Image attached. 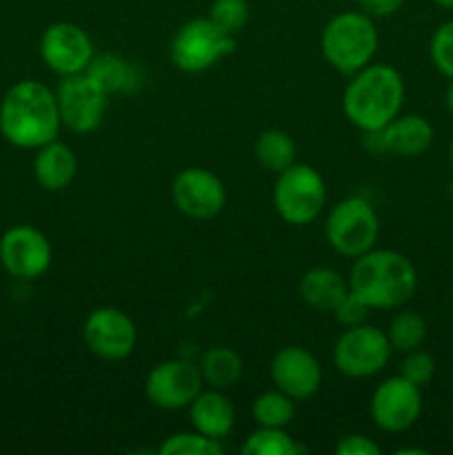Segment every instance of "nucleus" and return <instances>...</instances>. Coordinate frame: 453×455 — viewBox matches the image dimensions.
Here are the masks:
<instances>
[{
	"label": "nucleus",
	"mask_w": 453,
	"mask_h": 455,
	"mask_svg": "<svg viewBox=\"0 0 453 455\" xmlns=\"http://www.w3.org/2000/svg\"><path fill=\"white\" fill-rule=\"evenodd\" d=\"M338 455H380V447L373 443L371 438L362 434L345 435L340 443L336 444Z\"/></svg>",
	"instance_id": "32"
},
{
	"label": "nucleus",
	"mask_w": 453,
	"mask_h": 455,
	"mask_svg": "<svg viewBox=\"0 0 453 455\" xmlns=\"http://www.w3.org/2000/svg\"><path fill=\"white\" fill-rule=\"evenodd\" d=\"M305 449L287 431L274 427H258L242 444V453L247 455H296Z\"/></svg>",
	"instance_id": "26"
},
{
	"label": "nucleus",
	"mask_w": 453,
	"mask_h": 455,
	"mask_svg": "<svg viewBox=\"0 0 453 455\" xmlns=\"http://www.w3.org/2000/svg\"><path fill=\"white\" fill-rule=\"evenodd\" d=\"M398 455H409V453H413V455H426L429 451H426V449H416V447H404V449H398V451H395Z\"/></svg>",
	"instance_id": "34"
},
{
	"label": "nucleus",
	"mask_w": 453,
	"mask_h": 455,
	"mask_svg": "<svg viewBox=\"0 0 453 455\" xmlns=\"http://www.w3.org/2000/svg\"><path fill=\"white\" fill-rule=\"evenodd\" d=\"M404 4V0H358L360 12L371 18H389Z\"/></svg>",
	"instance_id": "33"
},
{
	"label": "nucleus",
	"mask_w": 453,
	"mask_h": 455,
	"mask_svg": "<svg viewBox=\"0 0 453 455\" xmlns=\"http://www.w3.org/2000/svg\"><path fill=\"white\" fill-rule=\"evenodd\" d=\"M300 298L318 314H333L342 298L349 293V280L329 267H314L300 280Z\"/></svg>",
	"instance_id": "20"
},
{
	"label": "nucleus",
	"mask_w": 453,
	"mask_h": 455,
	"mask_svg": "<svg viewBox=\"0 0 453 455\" xmlns=\"http://www.w3.org/2000/svg\"><path fill=\"white\" fill-rule=\"evenodd\" d=\"M447 107H449V111L453 114V80H451V84H449V89H447Z\"/></svg>",
	"instance_id": "35"
},
{
	"label": "nucleus",
	"mask_w": 453,
	"mask_h": 455,
	"mask_svg": "<svg viewBox=\"0 0 453 455\" xmlns=\"http://www.w3.org/2000/svg\"><path fill=\"white\" fill-rule=\"evenodd\" d=\"M422 413V387L407 378H386L371 395V418L378 429L386 434H404L417 422Z\"/></svg>",
	"instance_id": "12"
},
{
	"label": "nucleus",
	"mask_w": 453,
	"mask_h": 455,
	"mask_svg": "<svg viewBox=\"0 0 453 455\" xmlns=\"http://www.w3.org/2000/svg\"><path fill=\"white\" fill-rule=\"evenodd\" d=\"M404 93V78L395 67L369 62L349 76V84L342 93V111L362 133L378 132L400 116Z\"/></svg>",
	"instance_id": "3"
},
{
	"label": "nucleus",
	"mask_w": 453,
	"mask_h": 455,
	"mask_svg": "<svg viewBox=\"0 0 453 455\" xmlns=\"http://www.w3.org/2000/svg\"><path fill=\"white\" fill-rule=\"evenodd\" d=\"M235 38L207 18H194L176 31L169 47L171 62L185 74H203L234 53Z\"/></svg>",
	"instance_id": "7"
},
{
	"label": "nucleus",
	"mask_w": 453,
	"mask_h": 455,
	"mask_svg": "<svg viewBox=\"0 0 453 455\" xmlns=\"http://www.w3.org/2000/svg\"><path fill=\"white\" fill-rule=\"evenodd\" d=\"M400 376L407 378L409 382L417 387H425L433 380L435 376V360L433 355L422 349H413L404 354L402 364H400Z\"/></svg>",
	"instance_id": "30"
},
{
	"label": "nucleus",
	"mask_w": 453,
	"mask_h": 455,
	"mask_svg": "<svg viewBox=\"0 0 453 455\" xmlns=\"http://www.w3.org/2000/svg\"><path fill=\"white\" fill-rule=\"evenodd\" d=\"M222 451V440H213L195 429L169 435L160 447L163 455H220Z\"/></svg>",
	"instance_id": "27"
},
{
	"label": "nucleus",
	"mask_w": 453,
	"mask_h": 455,
	"mask_svg": "<svg viewBox=\"0 0 453 455\" xmlns=\"http://www.w3.org/2000/svg\"><path fill=\"white\" fill-rule=\"evenodd\" d=\"M78 172V160L69 145L56 140L36 149L34 176L43 189L62 191L71 185Z\"/></svg>",
	"instance_id": "19"
},
{
	"label": "nucleus",
	"mask_w": 453,
	"mask_h": 455,
	"mask_svg": "<svg viewBox=\"0 0 453 455\" xmlns=\"http://www.w3.org/2000/svg\"><path fill=\"white\" fill-rule=\"evenodd\" d=\"M391 347L386 331L373 324H358L345 329L333 347V363L346 378H371L380 373L391 360Z\"/></svg>",
	"instance_id": "8"
},
{
	"label": "nucleus",
	"mask_w": 453,
	"mask_h": 455,
	"mask_svg": "<svg viewBox=\"0 0 453 455\" xmlns=\"http://www.w3.org/2000/svg\"><path fill=\"white\" fill-rule=\"evenodd\" d=\"M426 320L416 311H400L393 315L389 329H386V338H389L393 351L407 354V351L420 349L422 342L426 340Z\"/></svg>",
	"instance_id": "25"
},
{
	"label": "nucleus",
	"mask_w": 453,
	"mask_h": 455,
	"mask_svg": "<svg viewBox=\"0 0 453 455\" xmlns=\"http://www.w3.org/2000/svg\"><path fill=\"white\" fill-rule=\"evenodd\" d=\"M52 243L31 225H16L0 238V265L12 278L36 280L52 267Z\"/></svg>",
	"instance_id": "10"
},
{
	"label": "nucleus",
	"mask_w": 453,
	"mask_h": 455,
	"mask_svg": "<svg viewBox=\"0 0 453 455\" xmlns=\"http://www.w3.org/2000/svg\"><path fill=\"white\" fill-rule=\"evenodd\" d=\"M324 235L333 251L345 258H358L371 251L380 235V220L364 196L340 200L324 222Z\"/></svg>",
	"instance_id": "5"
},
{
	"label": "nucleus",
	"mask_w": 453,
	"mask_h": 455,
	"mask_svg": "<svg viewBox=\"0 0 453 455\" xmlns=\"http://www.w3.org/2000/svg\"><path fill=\"white\" fill-rule=\"evenodd\" d=\"M322 56L340 74L351 76L373 62L378 52V29L364 12H342L324 25Z\"/></svg>",
	"instance_id": "4"
},
{
	"label": "nucleus",
	"mask_w": 453,
	"mask_h": 455,
	"mask_svg": "<svg viewBox=\"0 0 453 455\" xmlns=\"http://www.w3.org/2000/svg\"><path fill=\"white\" fill-rule=\"evenodd\" d=\"M251 416L258 427H274L287 429L296 418V400L289 398L280 389L265 391L251 404Z\"/></svg>",
	"instance_id": "24"
},
{
	"label": "nucleus",
	"mask_w": 453,
	"mask_h": 455,
	"mask_svg": "<svg viewBox=\"0 0 453 455\" xmlns=\"http://www.w3.org/2000/svg\"><path fill=\"white\" fill-rule=\"evenodd\" d=\"M209 20L220 27L225 34L235 36L249 20V3L247 0H213Z\"/></svg>",
	"instance_id": "28"
},
{
	"label": "nucleus",
	"mask_w": 453,
	"mask_h": 455,
	"mask_svg": "<svg viewBox=\"0 0 453 455\" xmlns=\"http://www.w3.org/2000/svg\"><path fill=\"white\" fill-rule=\"evenodd\" d=\"M178 212L194 220H209L225 209L226 189L220 178L204 167L182 169L171 185Z\"/></svg>",
	"instance_id": "15"
},
{
	"label": "nucleus",
	"mask_w": 453,
	"mask_h": 455,
	"mask_svg": "<svg viewBox=\"0 0 453 455\" xmlns=\"http://www.w3.org/2000/svg\"><path fill=\"white\" fill-rule=\"evenodd\" d=\"M198 369L204 385H209L211 389L226 391L240 382L244 373V363L238 351L229 349V347H211L203 354Z\"/></svg>",
	"instance_id": "22"
},
{
	"label": "nucleus",
	"mask_w": 453,
	"mask_h": 455,
	"mask_svg": "<svg viewBox=\"0 0 453 455\" xmlns=\"http://www.w3.org/2000/svg\"><path fill=\"white\" fill-rule=\"evenodd\" d=\"M449 164H451V169H453V140H451V145H449Z\"/></svg>",
	"instance_id": "37"
},
{
	"label": "nucleus",
	"mask_w": 453,
	"mask_h": 455,
	"mask_svg": "<svg viewBox=\"0 0 453 455\" xmlns=\"http://www.w3.org/2000/svg\"><path fill=\"white\" fill-rule=\"evenodd\" d=\"M189 420L195 431L213 440H225L235 427V409L225 391L211 389L200 391L189 404Z\"/></svg>",
	"instance_id": "18"
},
{
	"label": "nucleus",
	"mask_w": 453,
	"mask_h": 455,
	"mask_svg": "<svg viewBox=\"0 0 453 455\" xmlns=\"http://www.w3.org/2000/svg\"><path fill=\"white\" fill-rule=\"evenodd\" d=\"M369 311L371 309H369V307L364 305V302L349 289V293L342 298V302L336 307L333 315H336V320L342 324V327L349 329V327H358V324L367 323Z\"/></svg>",
	"instance_id": "31"
},
{
	"label": "nucleus",
	"mask_w": 453,
	"mask_h": 455,
	"mask_svg": "<svg viewBox=\"0 0 453 455\" xmlns=\"http://www.w3.org/2000/svg\"><path fill=\"white\" fill-rule=\"evenodd\" d=\"M56 92L38 80H20L0 102V133L20 149H38L60 132Z\"/></svg>",
	"instance_id": "1"
},
{
	"label": "nucleus",
	"mask_w": 453,
	"mask_h": 455,
	"mask_svg": "<svg viewBox=\"0 0 453 455\" xmlns=\"http://www.w3.org/2000/svg\"><path fill=\"white\" fill-rule=\"evenodd\" d=\"M203 385L198 364L173 358L151 369L145 380V395L154 407L180 411L194 403L195 395L203 391Z\"/></svg>",
	"instance_id": "13"
},
{
	"label": "nucleus",
	"mask_w": 453,
	"mask_h": 455,
	"mask_svg": "<svg viewBox=\"0 0 453 455\" xmlns=\"http://www.w3.org/2000/svg\"><path fill=\"white\" fill-rule=\"evenodd\" d=\"M271 380H274L275 389L300 403V400L314 398L320 391L322 367L309 349L289 345L275 351L274 360H271Z\"/></svg>",
	"instance_id": "17"
},
{
	"label": "nucleus",
	"mask_w": 453,
	"mask_h": 455,
	"mask_svg": "<svg viewBox=\"0 0 453 455\" xmlns=\"http://www.w3.org/2000/svg\"><path fill=\"white\" fill-rule=\"evenodd\" d=\"M429 56L435 69L453 80V20L442 22L433 31L429 43Z\"/></svg>",
	"instance_id": "29"
},
{
	"label": "nucleus",
	"mask_w": 453,
	"mask_h": 455,
	"mask_svg": "<svg viewBox=\"0 0 453 455\" xmlns=\"http://www.w3.org/2000/svg\"><path fill=\"white\" fill-rule=\"evenodd\" d=\"M93 43L83 27L74 22H53L40 36V58L60 78L84 74L93 60Z\"/></svg>",
	"instance_id": "14"
},
{
	"label": "nucleus",
	"mask_w": 453,
	"mask_h": 455,
	"mask_svg": "<svg viewBox=\"0 0 453 455\" xmlns=\"http://www.w3.org/2000/svg\"><path fill=\"white\" fill-rule=\"evenodd\" d=\"M327 203V185L318 169L305 163H293L278 173L274 185L275 213L289 225H311Z\"/></svg>",
	"instance_id": "6"
},
{
	"label": "nucleus",
	"mask_w": 453,
	"mask_h": 455,
	"mask_svg": "<svg viewBox=\"0 0 453 455\" xmlns=\"http://www.w3.org/2000/svg\"><path fill=\"white\" fill-rule=\"evenodd\" d=\"M84 74L109 96V93H131L140 87L142 74L133 62L115 53L93 56Z\"/></svg>",
	"instance_id": "21"
},
{
	"label": "nucleus",
	"mask_w": 453,
	"mask_h": 455,
	"mask_svg": "<svg viewBox=\"0 0 453 455\" xmlns=\"http://www.w3.org/2000/svg\"><path fill=\"white\" fill-rule=\"evenodd\" d=\"M253 154H256V160L262 167L269 169V172L274 173H280L296 163L298 145L287 132L266 129V132H262L260 136L256 138Z\"/></svg>",
	"instance_id": "23"
},
{
	"label": "nucleus",
	"mask_w": 453,
	"mask_h": 455,
	"mask_svg": "<svg viewBox=\"0 0 453 455\" xmlns=\"http://www.w3.org/2000/svg\"><path fill=\"white\" fill-rule=\"evenodd\" d=\"M433 142V127L420 114H400L378 132H367L362 145L369 154H391L402 158L422 156Z\"/></svg>",
	"instance_id": "16"
},
{
	"label": "nucleus",
	"mask_w": 453,
	"mask_h": 455,
	"mask_svg": "<svg viewBox=\"0 0 453 455\" xmlns=\"http://www.w3.org/2000/svg\"><path fill=\"white\" fill-rule=\"evenodd\" d=\"M60 123L69 132L93 133L107 114V93L87 74L65 76L56 89Z\"/></svg>",
	"instance_id": "9"
},
{
	"label": "nucleus",
	"mask_w": 453,
	"mask_h": 455,
	"mask_svg": "<svg viewBox=\"0 0 453 455\" xmlns=\"http://www.w3.org/2000/svg\"><path fill=\"white\" fill-rule=\"evenodd\" d=\"M84 345L102 360H124L138 345V329L131 315L118 307H100L87 315L83 327Z\"/></svg>",
	"instance_id": "11"
},
{
	"label": "nucleus",
	"mask_w": 453,
	"mask_h": 455,
	"mask_svg": "<svg viewBox=\"0 0 453 455\" xmlns=\"http://www.w3.org/2000/svg\"><path fill=\"white\" fill-rule=\"evenodd\" d=\"M349 289L369 309L391 311L407 305L417 289V271L404 253L376 249L354 258Z\"/></svg>",
	"instance_id": "2"
},
{
	"label": "nucleus",
	"mask_w": 453,
	"mask_h": 455,
	"mask_svg": "<svg viewBox=\"0 0 453 455\" xmlns=\"http://www.w3.org/2000/svg\"><path fill=\"white\" fill-rule=\"evenodd\" d=\"M438 7H444V9H453V0H433Z\"/></svg>",
	"instance_id": "36"
}]
</instances>
